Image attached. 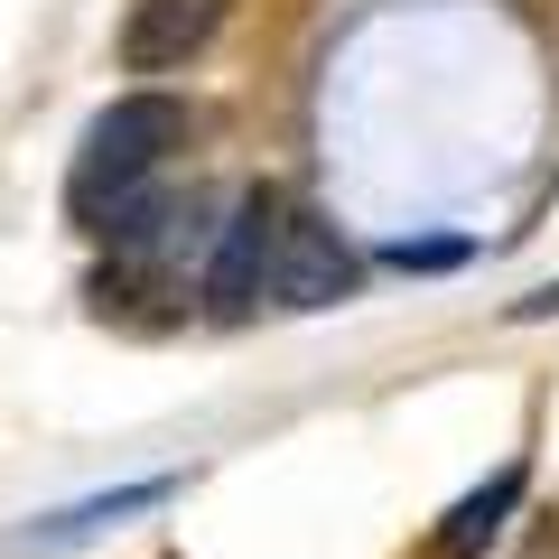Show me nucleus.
Returning <instances> with one entry per match:
<instances>
[{
    "label": "nucleus",
    "instance_id": "39448f33",
    "mask_svg": "<svg viewBox=\"0 0 559 559\" xmlns=\"http://www.w3.org/2000/svg\"><path fill=\"white\" fill-rule=\"evenodd\" d=\"M178 495V476H150V485H121V495H94V503H66V513L28 522V532H10L0 550L28 559V550H75V540H94L103 522H131V513H159V503Z\"/></svg>",
    "mask_w": 559,
    "mask_h": 559
},
{
    "label": "nucleus",
    "instance_id": "f03ea898",
    "mask_svg": "<svg viewBox=\"0 0 559 559\" xmlns=\"http://www.w3.org/2000/svg\"><path fill=\"white\" fill-rule=\"evenodd\" d=\"M280 215H289V197H280V187H242L234 224H224V234H215V252H205V308H215V318H242L252 299H271Z\"/></svg>",
    "mask_w": 559,
    "mask_h": 559
},
{
    "label": "nucleus",
    "instance_id": "7ed1b4c3",
    "mask_svg": "<svg viewBox=\"0 0 559 559\" xmlns=\"http://www.w3.org/2000/svg\"><path fill=\"white\" fill-rule=\"evenodd\" d=\"M355 252H345V234L326 215H308V205H289L280 215V252H271V299L299 308V318H318V308L355 299Z\"/></svg>",
    "mask_w": 559,
    "mask_h": 559
},
{
    "label": "nucleus",
    "instance_id": "f257e3e1",
    "mask_svg": "<svg viewBox=\"0 0 559 559\" xmlns=\"http://www.w3.org/2000/svg\"><path fill=\"white\" fill-rule=\"evenodd\" d=\"M187 140H197V112H187L178 94H121V103H103V112L84 121L75 178H66V215L103 234V215H112L131 187L159 178V168L187 150Z\"/></svg>",
    "mask_w": 559,
    "mask_h": 559
},
{
    "label": "nucleus",
    "instance_id": "423d86ee",
    "mask_svg": "<svg viewBox=\"0 0 559 559\" xmlns=\"http://www.w3.org/2000/svg\"><path fill=\"white\" fill-rule=\"evenodd\" d=\"M522 485H532V466H503L495 485H476V495H466L457 513L439 522V540H429V550H439V559H485V550H495V540H503V522H513Z\"/></svg>",
    "mask_w": 559,
    "mask_h": 559
},
{
    "label": "nucleus",
    "instance_id": "20e7f679",
    "mask_svg": "<svg viewBox=\"0 0 559 559\" xmlns=\"http://www.w3.org/2000/svg\"><path fill=\"white\" fill-rule=\"evenodd\" d=\"M224 38V0H131L121 20V66L131 75H178Z\"/></svg>",
    "mask_w": 559,
    "mask_h": 559
},
{
    "label": "nucleus",
    "instance_id": "6e6552de",
    "mask_svg": "<svg viewBox=\"0 0 559 559\" xmlns=\"http://www.w3.org/2000/svg\"><path fill=\"white\" fill-rule=\"evenodd\" d=\"M513 318H522V326H540V318H559V280H540L532 299H513Z\"/></svg>",
    "mask_w": 559,
    "mask_h": 559
},
{
    "label": "nucleus",
    "instance_id": "0eeeda50",
    "mask_svg": "<svg viewBox=\"0 0 559 559\" xmlns=\"http://www.w3.org/2000/svg\"><path fill=\"white\" fill-rule=\"evenodd\" d=\"M466 252H476V242H457V234H448V242H392L382 261H392V271H457Z\"/></svg>",
    "mask_w": 559,
    "mask_h": 559
}]
</instances>
